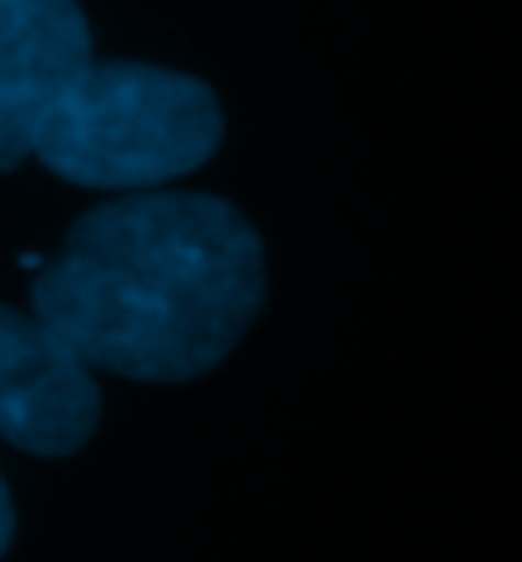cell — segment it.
Masks as SVG:
<instances>
[{
	"label": "cell",
	"mask_w": 522,
	"mask_h": 562,
	"mask_svg": "<svg viewBox=\"0 0 522 562\" xmlns=\"http://www.w3.org/2000/svg\"><path fill=\"white\" fill-rule=\"evenodd\" d=\"M102 416L97 370L41 325L0 304V436L31 457H71Z\"/></svg>",
	"instance_id": "3957f363"
},
{
	"label": "cell",
	"mask_w": 522,
	"mask_h": 562,
	"mask_svg": "<svg viewBox=\"0 0 522 562\" xmlns=\"http://www.w3.org/2000/svg\"><path fill=\"white\" fill-rule=\"evenodd\" d=\"M264 310V244L209 193H122L66 234L31 314L97 375H209Z\"/></svg>",
	"instance_id": "6da1fadb"
},
{
	"label": "cell",
	"mask_w": 522,
	"mask_h": 562,
	"mask_svg": "<svg viewBox=\"0 0 522 562\" xmlns=\"http://www.w3.org/2000/svg\"><path fill=\"white\" fill-rule=\"evenodd\" d=\"M11 537H15V507H11L5 482H0V558H5V548H11Z\"/></svg>",
	"instance_id": "5b68a950"
},
{
	"label": "cell",
	"mask_w": 522,
	"mask_h": 562,
	"mask_svg": "<svg viewBox=\"0 0 522 562\" xmlns=\"http://www.w3.org/2000/svg\"><path fill=\"white\" fill-rule=\"evenodd\" d=\"M92 61L77 0H0V172L31 157L41 117Z\"/></svg>",
	"instance_id": "277c9868"
},
{
	"label": "cell",
	"mask_w": 522,
	"mask_h": 562,
	"mask_svg": "<svg viewBox=\"0 0 522 562\" xmlns=\"http://www.w3.org/2000/svg\"><path fill=\"white\" fill-rule=\"evenodd\" d=\"M223 143L209 81L143 61H87L31 137V157L62 183L147 193L198 172Z\"/></svg>",
	"instance_id": "7a4b0ae2"
}]
</instances>
